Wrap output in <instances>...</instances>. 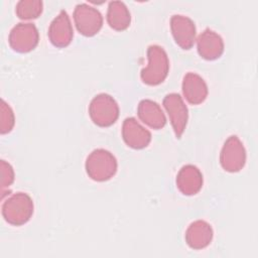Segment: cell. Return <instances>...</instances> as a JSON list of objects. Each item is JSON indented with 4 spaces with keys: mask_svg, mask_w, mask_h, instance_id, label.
Wrapping results in <instances>:
<instances>
[{
    "mask_svg": "<svg viewBox=\"0 0 258 258\" xmlns=\"http://www.w3.org/2000/svg\"><path fill=\"white\" fill-rule=\"evenodd\" d=\"M182 93L191 105L203 103L208 96V87L204 79L195 73H187L182 81Z\"/></svg>",
    "mask_w": 258,
    "mask_h": 258,
    "instance_id": "14",
    "label": "cell"
},
{
    "mask_svg": "<svg viewBox=\"0 0 258 258\" xmlns=\"http://www.w3.org/2000/svg\"><path fill=\"white\" fill-rule=\"evenodd\" d=\"M74 21L78 31L85 36H94L103 25V17L96 8L82 3L74 10Z\"/></svg>",
    "mask_w": 258,
    "mask_h": 258,
    "instance_id": "5",
    "label": "cell"
},
{
    "mask_svg": "<svg viewBox=\"0 0 258 258\" xmlns=\"http://www.w3.org/2000/svg\"><path fill=\"white\" fill-rule=\"evenodd\" d=\"M0 112V132L1 134L9 133L13 129L15 119L11 107L4 100L1 101Z\"/></svg>",
    "mask_w": 258,
    "mask_h": 258,
    "instance_id": "19",
    "label": "cell"
},
{
    "mask_svg": "<svg viewBox=\"0 0 258 258\" xmlns=\"http://www.w3.org/2000/svg\"><path fill=\"white\" fill-rule=\"evenodd\" d=\"M122 137L125 143L134 149L145 148L151 141V133L141 126L133 117L124 120Z\"/></svg>",
    "mask_w": 258,
    "mask_h": 258,
    "instance_id": "11",
    "label": "cell"
},
{
    "mask_svg": "<svg viewBox=\"0 0 258 258\" xmlns=\"http://www.w3.org/2000/svg\"><path fill=\"white\" fill-rule=\"evenodd\" d=\"M147 58L148 64L140 73L141 80L146 85L157 86L167 77L169 70L168 56L161 46L153 44L148 46Z\"/></svg>",
    "mask_w": 258,
    "mask_h": 258,
    "instance_id": "1",
    "label": "cell"
},
{
    "mask_svg": "<svg viewBox=\"0 0 258 258\" xmlns=\"http://www.w3.org/2000/svg\"><path fill=\"white\" fill-rule=\"evenodd\" d=\"M33 214V202L25 192H17L8 198L2 206V215L8 224L21 226Z\"/></svg>",
    "mask_w": 258,
    "mask_h": 258,
    "instance_id": "3",
    "label": "cell"
},
{
    "mask_svg": "<svg viewBox=\"0 0 258 258\" xmlns=\"http://www.w3.org/2000/svg\"><path fill=\"white\" fill-rule=\"evenodd\" d=\"M213 229L209 223L203 220L195 221L185 232L186 244L195 250L206 248L213 239Z\"/></svg>",
    "mask_w": 258,
    "mask_h": 258,
    "instance_id": "15",
    "label": "cell"
},
{
    "mask_svg": "<svg viewBox=\"0 0 258 258\" xmlns=\"http://www.w3.org/2000/svg\"><path fill=\"white\" fill-rule=\"evenodd\" d=\"M222 167L229 172L240 171L246 162V150L241 140L236 136H230L224 143L220 154Z\"/></svg>",
    "mask_w": 258,
    "mask_h": 258,
    "instance_id": "7",
    "label": "cell"
},
{
    "mask_svg": "<svg viewBox=\"0 0 258 258\" xmlns=\"http://www.w3.org/2000/svg\"><path fill=\"white\" fill-rule=\"evenodd\" d=\"M0 168H1V187L3 191L4 188L9 187L14 181V170L12 166L9 163H7L5 160H1Z\"/></svg>",
    "mask_w": 258,
    "mask_h": 258,
    "instance_id": "20",
    "label": "cell"
},
{
    "mask_svg": "<svg viewBox=\"0 0 258 258\" xmlns=\"http://www.w3.org/2000/svg\"><path fill=\"white\" fill-rule=\"evenodd\" d=\"M107 21L109 26L114 30L122 31L128 28L131 22V16L127 6L121 1L110 2L107 12Z\"/></svg>",
    "mask_w": 258,
    "mask_h": 258,
    "instance_id": "17",
    "label": "cell"
},
{
    "mask_svg": "<svg viewBox=\"0 0 258 258\" xmlns=\"http://www.w3.org/2000/svg\"><path fill=\"white\" fill-rule=\"evenodd\" d=\"M86 171L95 181H106L115 175L117 160L108 150L99 148L93 150L86 160Z\"/></svg>",
    "mask_w": 258,
    "mask_h": 258,
    "instance_id": "2",
    "label": "cell"
},
{
    "mask_svg": "<svg viewBox=\"0 0 258 258\" xmlns=\"http://www.w3.org/2000/svg\"><path fill=\"white\" fill-rule=\"evenodd\" d=\"M39 40L38 30L33 23H18L9 33V44L11 48L20 53L33 50Z\"/></svg>",
    "mask_w": 258,
    "mask_h": 258,
    "instance_id": "6",
    "label": "cell"
},
{
    "mask_svg": "<svg viewBox=\"0 0 258 258\" xmlns=\"http://www.w3.org/2000/svg\"><path fill=\"white\" fill-rule=\"evenodd\" d=\"M89 114L96 125L109 127L117 121L119 117V107L110 95L99 94L91 101Z\"/></svg>",
    "mask_w": 258,
    "mask_h": 258,
    "instance_id": "4",
    "label": "cell"
},
{
    "mask_svg": "<svg viewBox=\"0 0 258 258\" xmlns=\"http://www.w3.org/2000/svg\"><path fill=\"white\" fill-rule=\"evenodd\" d=\"M162 103L169 116L176 138H180L187 123V107L185 106L182 98L176 93L166 95Z\"/></svg>",
    "mask_w": 258,
    "mask_h": 258,
    "instance_id": "8",
    "label": "cell"
},
{
    "mask_svg": "<svg viewBox=\"0 0 258 258\" xmlns=\"http://www.w3.org/2000/svg\"><path fill=\"white\" fill-rule=\"evenodd\" d=\"M176 186L185 196L198 194L203 186V174L201 170L192 164L182 166L176 175Z\"/></svg>",
    "mask_w": 258,
    "mask_h": 258,
    "instance_id": "12",
    "label": "cell"
},
{
    "mask_svg": "<svg viewBox=\"0 0 258 258\" xmlns=\"http://www.w3.org/2000/svg\"><path fill=\"white\" fill-rule=\"evenodd\" d=\"M170 29L176 44L182 49H189L196 41L195 22L183 15H173L170 18Z\"/></svg>",
    "mask_w": 258,
    "mask_h": 258,
    "instance_id": "9",
    "label": "cell"
},
{
    "mask_svg": "<svg viewBox=\"0 0 258 258\" xmlns=\"http://www.w3.org/2000/svg\"><path fill=\"white\" fill-rule=\"evenodd\" d=\"M137 114L143 123L155 130L161 129L166 123V118L160 106L152 100H142L138 105Z\"/></svg>",
    "mask_w": 258,
    "mask_h": 258,
    "instance_id": "16",
    "label": "cell"
},
{
    "mask_svg": "<svg viewBox=\"0 0 258 258\" xmlns=\"http://www.w3.org/2000/svg\"><path fill=\"white\" fill-rule=\"evenodd\" d=\"M198 52L208 60L219 58L224 52L222 37L215 31L207 28L198 37Z\"/></svg>",
    "mask_w": 258,
    "mask_h": 258,
    "instance_id": "13",
    "label": "cell"
},
{
    "mask_svg": "<svg viewBox=\"0 0 258 258\" xmlns=\"http://www.w3.org/2000/svg\"><path fill=\"white\" fill-rule=\"evenodd\" d=\"M42 5L39 0H21L17 3L15 12L20 19H35L42 12Z\"/></svg>",
    "mask_w": 258,
    "mask_h": 258,
    "instance_id": "18",
    "label": "cell"
},
{
    "mask_svg": "<svg viewBox=\"0 0 258 258\" xmlns=\"http://www.w3.org/2000/svg\"><path fill=\"white\" fill-rule=\"evenodd\" d=\"M74 36V30L71 24L70 17L64 10L52 20L48 28V38L55 47L68 46Z\"/></svg>",
    "mask_w": 258,
    "mask_h": 258,
    "instance_id": "10",
    "label": "cell"
}]
</instances>
